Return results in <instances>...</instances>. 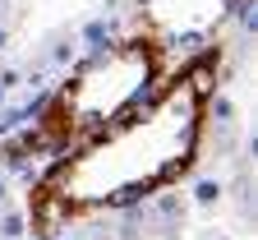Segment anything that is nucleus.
I'll list each match as a JSON object with an SVG mask.
<instances>
[{
  "label": "nucleus",
  "mask_w": 258,
  "mask_h": 240,
  "mask_svg": "<svg viewBox=\"0 0 258 240\" xmlns=\"http://www.w3.org/2000/svg\"><path fill=\"white\" fill-rule=\"evenodd\" d=\"M212 88H217V60L199 56L161 88H152L129 116L70 148L32 189L28 203L32 231L55 235L70 222L124 208V203L180 180L199 157Z\"/></svg>",
  "instance_id": "1"
},
{
  "label": "nucleus",
  "mask_w": 258,
  "mask_h": 240,
  "mask_svg": "<svg viewBox=\"0 0 258 240\" xmlns=\"http://www.w3.org/2000/svg\"><path fill=\"white\" fill-rule=\"evenodd\" d=\"M161 79V46L152 37H129L83 60L60 83L51 107L37 120V148L70 153L83 139L102 134L120 116H129Z\"/></svg>",
  "instance_id": "2"
},
{
  "label": "nucleus",
  "mask_w": 258,
  "mask_h": 240,
  "mask_svg": "<svg viewBox=\"0 0 258 240\" xmlns=\"http://www.w3.org/2000/svg\"><path fill=\"white\" fill-rule=\"evenodd\" d=\"M231 14V0H143V37L157 46L166 42H199Z\"/></svg>",
  "instance_id": "3"
}]
</instances>
